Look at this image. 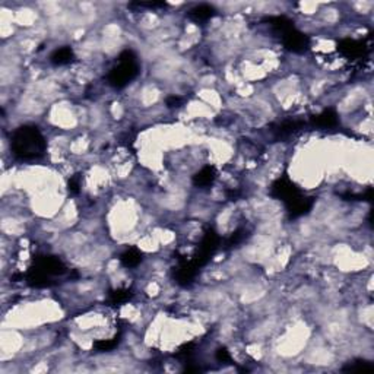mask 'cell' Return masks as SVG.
<instances>
[{"label": "cell", "instance_id": "obj_1", "mask_svg": "<svg viewBox=\"0 0 374 374\" xmlns=\"http://www.w3.org/2000/svg\"><path fill=\"white\" fill-rule=\"evenodd\" d=\"M12 151L22 159L40 158L45 152V139L37 128L22 126L12 136Z\"/></svg>", "mask_w": 374, "mask_h": 374}, {"label": "cell", "instance_id": "obj_2", "mask_svg": "<svg viewBox=\"0 0 374 374\" xmlns=\"http://www.w3.org/2000/svg\"><path fill=\"white\" fill-rule=\"evenodd\" d=\"M138 72H139V68L136 65L135 54L129 50H126L118 57V66H115L108 75V81L113 87L123 88L124 85H128L133 78H136Z\"/></svg>", "mask_w": 374, "mask_h": 374}, {"label": "cell", "instance_id": "obj_3", "mask_svg": "<svg viewBox=\"0 0 374 374\" xmlns=\"http://www.w3.org/2000/svg\"><path fill=\"white\" fill-rule=\"evenodd\" d=\"M284 43L292 51H302L307 45V38L302 35L301 32H297L292 28L284 34Z\"/></svg>", "mask_w": 374, "mask_h": 374}, {"label": "cell", "instance_id": "obj_4", "mask_svg": "<svg viewBox=\"0 0 374 374\" xmlns=\"http://www.w3.org/2000/svg\"><path fill=\"white\" fill-rule=\"evenodd\" d=\"M215 14V9L209 5H199L196 8H193L190 12H189V16L196 21V22H205L208 21L209 18H212Z\"/></svg>", "mask_w": 374, "mask_h": 374}, {"label": "cell", "instance_id": "obj_5", "mask_svg": "<svg viewBox=\"0 0 374 374\" xmlns=\"http://www.w3.org/2000/svg\"><path fill=\"white\" fill-rule=\"evenodd\" d=\"M51 63L53 65H57V66H61V65H68L73 60V51L71 47H61V48H57L53 54H51Z\"/></svg>", "mask_w": 374, "mask_h": 374}, {"label": "cell", "instance_id": "obj_6", "mask_svg": "<svg viewBox=\"0 0 374 374\" xmlns=\"http://www.w3.org/2000/svg\"><path fill=\"white\" fill-rule=\"evenodd\" d=\"M339 50L345 54V56H349V57H357V56H361L362 54V44L358 43V41H354V40H345L342 43L339 44Z\"/></svg>", "mask_w": 374, "mask_h": 374}, {"label": "cell", "instance_id": "obj_7", "mask_svg": "<svg viewBox=\"0 0 374 374\" xmlns=\"http://www.w3.org/2000/svg\"><path fill=\"white\" fill-rule=\"evenodd\" d=\"M214 178H215L214 168L212 167H205V168H202L201 171L193 177V183L199 187H206L214 181Z\"/></svg>", "mask_w": 374, "mask_h": 374}, {"label": "cell", "instance_id": "obj_8", "mask_svg": "<svg viewBox=\"0 0 374 374\" xmlns=\"http://www.w3.org/2000/svg\"><path fill=\"white\" fill-rule=\"evenodd\" d=\"M315 123L320 128H332L338 123V115L333 110H326L315 118Z\"/></svg>", "mask_w": 374, "mask_h": 374}, {"label": "cell", "instance_id": "obj_9", "mask_svg": "<svg viewBox=\"0 0 374 374\" xmlns=\"http://www.w3.org/2000/svg\"><path fill=\"white\" fill-rule=\"evenodd\" d=\"M121 263L124 265V266H128V268H133V266H138L139 263H141V260H142V256H141V253L138 252V250H135V248H130L128 252H124L123 255H121Z\"/></svg>", "mask_w": 374, "mask_h": 374}, {"label": "cell", "instance_id": "obj_10", "mask_svg": "<svg viewBox=\"0 0 374 374\" xmlns=\"http://www.w3.org/2000/svg\"><path fill=\"white\" fill-rule=\"evenodd\" d=\"M115 342L114 339H101V341H98L97 344H95V346H97V349L98 351H110V349H113L115 346Z\"/></svg>", "mask_w": 374, "mask_h": 374}, {"label": "cell", "instance_id": "obj_11", "mask_svg": "<svg viewBox=\"0 0 374 374\" xmlns=\"http://www.w3.org/2000/svg\"><path fill=\"white\" fill-rule=\"evenodd\" d=\"M129 295V291H115L114 294H113V300H114V302H121L124 301V300H128Z\"/></svg>", "mask_w": 374, "mask_h": 374}, {"label": "cell", "instance_id": "obj_12", "mask_svg": "<svg viewBox=\"0 0 374 374\" xmlns=\"http://www.w3.org/2000/svg\"><path fill=\"white\" fill-rule=\"evenodd\" d=\"M180 102H181V98L173 95V97H170V98L167 100V105H168V107H178Z\"/></svg>", "mask_w": 374, "mask_h": 374}, {"label": "cell", "instance_id": "obj_13", "mask_svg": "<svg viewBox=\"0 0 374 374\" xmlns=\"http://www.w3.org/2000/svg\"><path fill=\"white\" fill-rule=\"evenodd\" d=\"M216 358L219 361H230V355H228V352L225 349H219L216 352Z\"/></svg>", "mask_w": 374, "mask_h": 374}, {"label": "cell", "instance_id": "obj_14", "mask_svg": "<svg viewBox=\"0 0 374 374\" xmlns=\"http://www.w3.org/2000/svg\"><path fill=\"white\" fill-rule=\"evenodd\" d=\"M69 190H71V192H75V193L79 190V181H78L76 178H73V180L69 181Z\"/></svg>", "mask_w": 374, "mask_h": 374}]
</instances>
